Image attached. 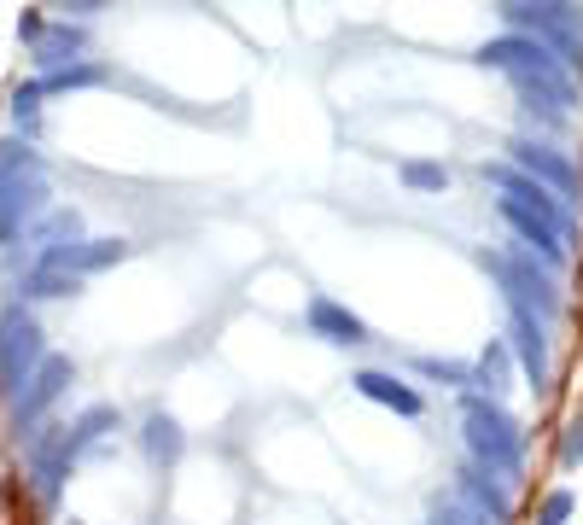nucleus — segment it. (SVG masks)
<instances>
[{
  "instance_id": "nucleus-10",
  "label": "nucleus",
  "mask_w": 583,
  "mask_h": 525,
  "mask_svg": "<svg viewBox=\"0 0 583 525\" xmlns=\"http://www.w3.org/2000/svg\"><path fill=\"white\" fill-rule=\"evenodd\" d=\"M76 380V368H70V356H47L41 368H35V380L12 397V426L24 432V426H35V420L47 415L59 397H65V385Z\"/></svg>"
},
{
  "instance_id": "nucleus-11",
  "label": "nucleus",
  "mask_w": 583,
  "mask_h": 525,
  "mask_svg": "<svg viewBox=\"0 0 583 525\" xmlns=\"http://www.w3.org/2000/svg\"><path fill=\"white\" fill-rule=\"evenodd\" d=\"M41 205H47V175L41 170L0 175V240H18V228H24Z\"/></svg>"
},
{
  "instance_id": "nucleus-3",
  "label": "nucleus",
  "mask_w": 583,
  "mask_h": 525,
  "mask_svg": "<svg viewBox=\"0 0 583 525\" xmlns=\"http://www.w3.org/2000/svg\"><path fill=\"white\" fill-rule=\"evenodd\" d=\"M508 35H531L543 41L560 65L583 70V12L578 6H496Z\"/></svg>"
},
{
  "instance_id": "nucleus-26",
  "label": "nucleus",
  "mask_w": 583,
  "mask_h": 525,
  "mask_svg": "<svg viewBox=\"0 0 583 525\" xmlns=\"http://www.w3.org/2000/svg\"><path fill=\"white\" fill-rule=\"evenodd\" d=\"M35 105H41V88L24 82V88L12 94V123H35Z\"/></svg>"
},
{
  "instance_id": "nucleus-1",
  "label": "nucleus",
  "mask_w": 583,
  "mask_h": 525,
  "mask_svg": "<svg viewBox=\"0 0 583 525\" xmlns=\"http://www.w3.org/2000/svg\"><path fill=\"white\" fill-rule=\"evenodd\" d=\"M461 426H467V450H473V467H484L490 479H519L525 473V432L519 420L496 403V397H467L461 403Z\"/></svg>"
},
{
  "instance_id": "nucleus-23",
  "label": "nucleus",
  "mask_w": 583,
  "mask_h": 525,
  "mask_svg": "<svg viewBox=\"0 0 583 525\" xmlns=\"http://www.w3.org/2000/svg\"><path fill=\"white\" fill-rule=\"evenodd\" d=\"M572 508H578V496H572V490H549V496H543V508H537V525H566V520H572Z\"/></svg>"
},
{
  "instance_id": "nucleus-12",
  "label": "nucleus",
  "mask_w": 583,
  "mask_h": 525,
  "mask_svg": "<svg viewBox=\"0 0 583 525\" xmlns=\"http://www.w3.org/2000/svg\"><path fill=\"white\" fill-rule=\"evenodd\" d=\"M304 327L315 333V339H327V345H368V321L350 315L339 298H309L304 304Z\"/></svg>"
},
{
  "instance_id": "nucleus-9",
  "label": "nucleus",
  "mask_w": 583,
  "mask_h": 525,
  "mask_svg": "<svg viewBox=\"0 0 583 525\" xmlns=\"http://www.w3.org/2000/svg\"><path fill=\"white\" fill-rule=\"evenodd\" d=\"M496 210H502V222L519 234V245H525L531 257H543V269H566V245H572V240H566L554 222H543L537 210H525L519 199H508V193L496 199Z\"/></svg>"
},
{
  "instance_id": "nucleus-18",
  "label": "nucleus",
  "mask_w": 583,
  "mask_h": 525,
  "mask_svg": "<svg viewBox=\"0 0 583 525\" xmlns=\"http://www.w3.org/2000/svg\"><path fill=\"white\" fill-rule=\"evenodd\" d=\"M508 368H514V350L496 339V345L479 350V368H473V380L490 385V397H502V391H508Z\"/></svg>"
},
{
  "instance_id": "nucleus-28",
  "label": "nucleus",
  "mask_w": 583,
  "mask_h": 525,
  "mask_svg": "<svg viewBox=\"0 0 583 525\" xmlns=\"http://www.w3.org/2000/svg\"><path fill=\"white\" fill-rule=\"evenodd\" d=\"M70 525H82V520H70Z\"/></svg>"
},
{
  "instance_id": "nucleus-7",
  "label": "nucleus",
  "mask_w": 583,
  "mask_h": 525,
  "mask_svg": "<svg viewBox=\"0 0 583 525\" xmlns=\"http://www.w3.org/2000/svg\"><path fill=\"white\" fill-rule=\"evenodd\" d=\"M76 438H70V426H47L41 438H30V461H35V496L53 508L59 502V490H65L70 467H76Z\"/></svg>"
},
{
  "instance_id": "nucleus-27",
  "label": "nucleus",
  "mask_w": 583,
  "mask_h": 525,
  "mask_svg": "<svg viewBox=\"0 0 583 525\" xmlns=\"http://www.w3.org/2000/svg\"><path fill=\"white\" fill-rule=\"evenodd\" d=\"M18 35H24V41H41V35H47V18H41V12H18Z\"/></svg>"
},
{
  "instance_id": "nucleus-19",
  "label": "nucleus",
  "mask_w": 583,
  "mask_h": 525,
  "mask_svg": "<svg viewBox=\"0 0 583 525\" xmlns=\"http://www.w3.org/2000/svg\"><path fill=\"white\" fill-rule=\"evenodd\" d=\"M105 76H111L105 65H70V70H53V76H41L35 88H41V94H76V88H100Z\"/></svg>"
},
{
  "instance_id": "nucleus-24",
  "label": "nucleus",
  "mask_w": 583,
  "mask_h": 525,
  "mask_svg": "<svg viewBox=\"0 0 583 525\" xmlns=\"http://www.w3.org/2000/svg\"><path fill=\"white\" fill-rule=\"evenodd\" d=\"M560 467H566V473L583 467V415L566 420V432H560Z\"/></svg>"
},
{
  "instance_id": "nucleus-5",
  "label": "nucleus",
  "mask_w": 583,
  "mask_h": 525,
  "mask_svg": "<svg viewBox=\"0 0 583 525\" xmlns=\"http://www.w3.org/2000/svg\"><path fill=\"white\" fill-rule=\"evenodd\" d=\"M508 164H514L519 175H531V181H543L549 193H560L566 205L583 193L572 158H566V152H554V146H543V140H531V135H519L514 146H508Z\"/></svg>"
},
{
  "instance_id": "nucleus-16",
  "label": "nucleus",
  "mask_w": 583,
  "mask_h": 525,
  "mask_svg": "<svg viewBox=\"0 0 583 525\" xmlns=\"http://www.w3.org/2000/svg\"><path fill=\"white\" fill-rule=\"evenodd\" d=\"M76 53H82V30H70V24H47V35L35 41V65H41V76L70 70L76 65Z\"/></svg>"
},
{
  "instance_id": "nucleus-17",
  "label": "nucleus",
  "mask_w": 583,
  "mask_h": 525,
  "mask_svg": "<svg viewBox=\"0 0 583 525\" xmlns=\"http://www.w3.org/2000/svg\"><path fill=\"white\" fill-rule=\"evenodd\" d=\"M123 420H117V409L111 403H94V409H82V415L70 420V438H76V450H88V444H100L105 432H117Z\"/></svg>"
},
{
  "instance_id": "nucleus-13",
  "label": "nucleus",
  "mask_w": 583,
  "mask_h": 525,
  "mask_svg": "<svg viewBox=\"0 0 583 525\" xmlns=\"http://www.w3.org/2000/svg\"><path fill=\"white\" fill-rule=\"evenodd\" d=\"M350 385H356L368 403H379V409H397V415H409V420L426 409V397H420L414 385H403L397 374H385V368H356V374H350Z\"/></svg>"
},
{
  "instance_id": "nucleus-2",
  "label": "nucleus",
  "mask_w": 583,
  "mask_h": 525,
  "mask_svg": "<svg viewBox=\"0 0 583 525\" xmlns=\"http://www.w3.org/2000/svg\"><path fill=\"white\" fill-rule=\"evenodd\" d=\"M484 269L502 280V292H508V304H525V310L537 315V321H554L560 315V280L554 269H543L531 251H484Z\"/></svg>"
},
{
  "instance_id": "nucleus-21",
  "label": "nucleus",
  "mask_w": 583,
  "mask_h": 525,
  "mask_svg": "<svg viewBox=\"0 0 583 525\" xmlns=\"http://www.w3.org/2000/svg\"><path fill=\"white\" fill-rule=\"evenodd\" d=\"M24 286H30V298H70V292H82V280L65 275V269H53L47 257L30 269V280H24Z\"/></svg>"
},
{
  "instance_id": "nucleus-8",
  "label": "nucleus",
  "mask_w": 583,
  "mask_h": 525,
  "mask_svg": "<svg viewBox=\"0 0 583 525\" xmlns=\"http://www.w3.org/2000/svg\"><path fill=\"white\" fill-rule=\"evenodd\" d=\"M484 181H496V187H502L508 199H519V205H525V210H537L543 222H554V228H560V234L572 240V205H566L560 193H549L543 181H531V175H519L514 164H484Z\"/></svg>"
},
{
  "instance_id": "nucleus-14",
  "label": "nucleus",
  "mask_w": 583,
  "mask_h": 525,
  "mask_svg": "<svg viewBox=\"0 0 583 525\" xmlns=\"http://www.w3.org/2000/svg\"><path fill=\"white\" fill-rule=\"evenodd\" d=\"M461 496H467V502H473V508H479L490 525H508V520H514V502H508L502 479H490V473H484V467H473V461L461 467Z\"/></svg>"
},
{
  "instance_id": "nucleus-20",
  "label": "nucleus",
  "mask_w": 583,
  "mask_h": 525,
  "mask_svg": "<svg viewBox=\"0 0 583 525\" xmlns=\"http://www.w3.org/2000/svg\"><path fill=\"white\" fill-rule=\"evenodd\" d=\"M397 181L414 187V193H444L449 170H444V164H432V158H403V164H397Z\"/></svg>"
},
{
  "instance_id": "nucleus-6",
  "label": "nucleus",
  "mask_w": 583,
  "mask_h": 525,
  "mask_svg": "<svg viewBox=\"0 0 583 525\" xmlns=\"http://www.w3.org/2000/svg\"><path fill=\"white\" fill-rule=\"evenodd\" d=\"M508 350L519 356V368H525L531 391H549V380H554V368H549V321H537L525 304H508Z\"/></svg>"
},
{
  "instance_id": "nucleus-25",
  "label": "nucleus",
  "mask_w": 583,
  "mask_h": 525,
  "mask_svg": "<svg viewBox=\"0 0 583 525\" xmlns=\"http://www.w3.org/2000/svg\"><path fill=\"white\" fill-rule=\"evenodd\" d=\"M18 170H41V164H35V152H30V146L6 140V146H0V175H18Z\"/></svg>"
},
{
  "instance_id": "nucleus-4",
  "label": "nucleus",
  "mask_w": 583,
  "mask_h": 525,
  "mask_svg": "<svg viewBox=\"0 0 583 525\" xmlns=\"http://www.w3.org/2000/svg\"><path fill=\"white\" fill-rule=\"evenodd\" d=\"M47 362V350H41V327H35V315L24 304H12V310L0 315V391H24L35 380V368Z\"/></svg>"
},
{
  "instance_id": "nucleus-15",
  "label": "nucleus",
  "mask_w": 583,
  "mask_h": 525,
  "mask_svg": "<svg viewBox=\"0 0 583 525\" xmlns=\"http://www.w3.org/2000/svg\"><path fill=\"white\" fill-rule=\"evenodd\" d=\"M140 450L152 455L158 467L181 461V450H187V432H181V420L164 415V409H152V415H146V426H140Z\"/></svg>"
},
{
  "instance_id": "nucleus-22",
  "label": "nucleus",
  "mask_w": 583,
  "mask_h": 525,
  "mask_svg": "<svg viewBox=\"0 0 583 525\" xmlns=\"http://www.w3.org/2000/svg\"><path fill=\"white\" fill-rule=\"evenodd\" d=\"M420 374H426V380H449V385H479V380H473V368L444 362V356H420Z\"/></svg>"
}]
</instances>
